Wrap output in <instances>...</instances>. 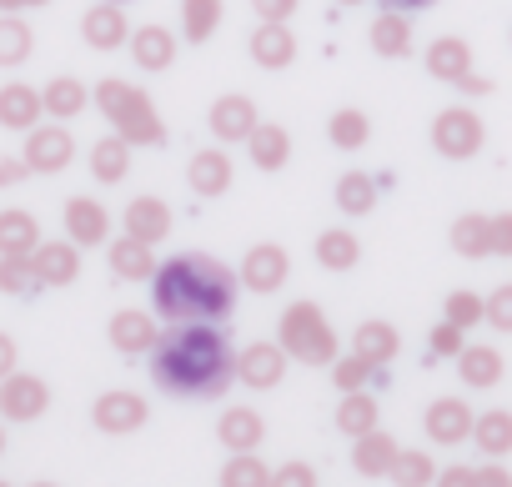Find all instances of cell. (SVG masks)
Wrapping results in <instances>:
<instances>
[{
	"label": "cell",
	"mask_w": 512,
	"mask_h": 487,
	"mask_svg": "<svg viewBox=\"0 0 512 487\" xmlns=\"http://www.w3.org/2000/svg\"><path fill=\"white\" fill-rule=\"evenodd\" d=\"M422 432L442 447H457V442H472V407L462 397H437L427 412H422Z\"/></svg>",
	"instance_id": "15"
},
{
	"label": "cell",
	"mask_w": 512,
	"mask_h": 487,
	"mask_svg": "<svg viewBox=\"0 0 512 487\" xmlns=\"http://www.w3.org/2000/svg\"><path fill=\"white\" fill-rule=\"evenodd\" d=\"M482 141H487V126H482L477 111L447 106V111L432 116V151H437V156H447V161H472V156L482 151Z\"/></svg>",
	"instance_id": "5"
},
{
	"label": "cell",
	"mask_w": 512,
	"mask_h": 487,
	"mask_svg": "<svg viewBox=\"0 0 512 487\" xmlns=\"http://www.w3.org/2000/svg\"><path fill=\"white\" fill-rule=\"evenodd\" d=\"M492 257H512V211L492 216Z\"/></svg>",
	"instance_id": "49"
},
{
	"label": "cell",
	"mask_w": 512,
	"mask_h": 487,
	"mask_svg": "<svg viewBox=\"0 0 512 487\" xmlns=\"http://www.w3.org/2000/svg\"><path fill=\"white\" fill-rule=\"evenodd\" d=\"M317 262H322L327 272H352V267L362 262V241H357L347 226H332V231L317 236Z\"/></svg>",
	"instance_id": "36"
},
{
	"label": "cell",
	"mask_w": 512,
	"mask_h": 487,
	"mask_svg": "<svg viewBox=\"0 0 512 487\" xmlns=\"http://www.w3.org/2000/svg\"><path fill=\"white\" fill-rule=\"evenodd\" d=\"M146 417H151V407H146V397L141 392H101L96 397V407H91V422H96V432H106V437H131V432H141L146 427Z\"/></svg>",
	"instance_id": "9"
},
{
	"label": "cell",
	"mask_w": 512,
	"mask_h": 487,
	"mask_svg": "<svg viewBox=\"0 0 512 487\" xmlns=\"http://www.w3.org/2000/svg\"><path fill=\"white\" fill-rule=\"evenodd\" d=\"M367 41H372V51L382 61H407L412 56V21H407V11H382L372 21Z\"/></svg>",
	"instance_id": "25"
},
{
	"label": "cell",
	"mask_w": 512,
	"mask_h": 487,
	"mask_svg": "<svg viewBox=\"0 0 512 487\" xmlns=\"http://www.w3.org/2000/svg\"><path fill=\"white\" fill-rule=\"evenodd\" d=\"M31 287H36L31 257H0V292H6V297H26Z\"/></svg>",
	"instance_id": "44"
},
{
	"label": "cell",
	"mask_w": 512,
	"mask_h": 487,
	"mask_svg": "<svg viewBox=\"0 0 512 487\" xmlns=\"http://www.w3.org/2000/svg\"><path fill=\"white\" fill-rule=\"evenodd\" d=\"M131 141H121L116 131L111 136H101L96 146H91V176L101 181V186H121L126 176H131Z\"/></svg>",
	"instance_id": "32"
},
{
	"label": "cell",
	"mask_w": 512,
	"mask_h": 487,
	"mask_svg": "<svg viewBox=\"0 0 512 487\" xmlns=\"http://www.w3.org/2000/svg\"><path fill=\"white\" fill-rule=\"evenodd\" d=\"M382 6H387V11H427L432 0H382Z\"/></svg>",
	"instance_id": "57"
},
{
	"label": "cell",
	"mask_w": 512,
	"mask_h": 487,
	"mask_svg": "<svg viewBox=\"0 0 512 487\" xmlns=\"http://www.w3.org/2000/svg\"><path fill=\"white\" fill-rule=\"evenodd\" d=\"M397 487H432V477H437V462H432V452H422V447H412V452H397V462H392V472H387Z\"/></svg>",
	"instance_id": "42"
},
{
	"label": "cell",
	"mask_w": 512,
	"mask_h": 487,
	"mask_svg": "<svg viewBox=\"0 0 512 487\" xmlns=\"http://www.w3.org/2000/svg\"><path fill=\"white\" fill-rule=\"evenodd\" d=\"M337 6H367V0H337Z\"/></svg>",
	"instance_id": "59"
},
{
	"label": "cell",
	"mask_w": 512,
	"mask_h": 487,
	"mask_svg": "<svg viewBox=\"0 0 512 487\" xmlns=\"http://www.w3.org/2000/svg\"><path fill=\"white\" fill-rule=\"evenodd\" d=\"M31 267H36V287H71L81 277V247L66 236V241H41L31 252Z\"/></svg>",
	"instance_id": "13"
},
{
	"label": "cell",
	"mask_w": 512,
	"mask_h": 487,
	"mask_svg": "<svg viewBox=\"0 0 512 487\" xmlns=\"http://www.w3.org/2000/svg\"><path fill=\"white\" fill-rule=\"evenodd\" d=\"M472 487H512V472L492 457L487 467H472Z\"/></svg>",
	"instance_id": "51"
},
{
	"label": "cell",
	"mask_w": 512,
	"mask_h": 487,
	"mask_svg": "<svg viewBox=\"0 0 512 487\" xmlns=\"http://www.w3.org/2000/svg\"><path fill=\"white\" fill-rule=\"evenodd\" d=\"M246 56L262 66V71H287L297 61V36L287 21H262L246 36Z\"/></svg>",
	"instance_id": "12"
},
{
	"label": "cell",
	"mask_w": 512,
	"mask_h": 487,
	"mask_svg": "<svg viewBox=\"0 0 512 487\" xmlns=\"http://www.w3.org/2000/svg\"><path fill=\"white\" fill-rule=\"evenodd\" d=\"M26 176H31L26 156H6V161H0V186H16V181H26Z\"/></svg>",
	"instance_id": "53"
},
{
	"label": "cell",
	"mask_w": 512,
	"mask_h": 487,
	"mask_svg": "<svg viewBox=\"0 0 512 487\" xmlns=\"http://www.w3.org/2000/svg\"><path fill=\"white\" fill-rule=\"evenodd\" d=\"M397 437L392 432H382V427H372V432H362V437H352V467L362 472V477H387L392 472V462H397Z\"/></svg>",
	"instance_id": "24"
},
{
	"label": "cell",
	"mask_w": 512,
	"mask_h": 487,
	"mask_svg": "<svg viewBox=\"0 0 512 487\" xmlns=\"http://www.w3.org/2000/svg\"><path fill=\"white\" fill-rule=\"evenodd\" d=\"M206 126H211V136H216L221 146H236V141H246V136L256 131V101L241 96V91H226V96L211 101Z\"/></svg>",
	"instance_id": "11"
},
{
	"label": "cell",
	"mask_w": 512,
	"mask_h": 487,
	"mask_svg": "<svg viewBox=\"0 0 512 487\" xmlns=\"http://www.w3.org/2000/svg\"><path fill=\"white\" fill-rule=\"evenodd\" d=\"M106 262H111L116 282H151V272H156V252H151V241H141V236H131V231L106 247Z\"/></svg>",
	"instance_id": "20"
},
{
	"label": "cell",
	"mask_w": 512,
	"mask_h": 487,
	"mask_svg": "<svg viewBox=\"0 0 512 487\" xmlns=\"http://www.w3.org/2000/svg\"><path fill=\"white\" fill-rule=\"evenodd\" d=\"M241 287L246 292H256V297H272L287 277H292V257H287V247H277V241H256V247L241 257Z\"/></svg>",
	"instance_id": "6"
},
{
	"label": "cell",
	"mask_w": 512,
	"mask_h": 487,
	"mask_svg": "<svg viewBox=\"0 0 512 487\" xmlns=\"http://www.w3.org/2000/svg\"><path fill=\"white\" fill-rule=\"evenodd\" d=\"M86 106H91V91L81 86V76H51L41 86V111L56 121H76Z\"/></svg>",
	"instance_id": "28"
},
{
	"label": "cell",
	"mask_w": 512,
	"mask_h": 487,
	"mask_svg": "<svg viewBox=\"0 0 512 487\" xmlns=\"http://www.w3.org/2000/svg\"><path fill=\"white\" fill-rule=\"evenodd\" d=\"M186 181H191L196 196H226L231 191V156L221 146H201L186 161Z\"/></svg>",
	"instance_id": "19"
},
{
	"label": "cell",
	"mask_w": 512,
	"mask_h": 487,
	"mask_svg": "<svg viewBox=\"0 0 512 487\" xmlns=\"http://www.w3.org/2000/svg\"><path fill=\"white\" fill-rule=\"evenodd\" d=\"M31 487H61V482H46V477H36V482H31Z\"/></svg>",
	"instance_id": "58"
},
{
	"label": "cell",
	"mask_w": 512,
	"mask_h": 487,
	"mask_svg": "<svg viewBox=\"0 0 512 487\" xmlns=\"http://www.w3.org/2000/svg\"><path fill=\"white\" fill-rule=\"evenodd\" d=\"M246 156L256 171H282L292 161V136L277 121H256V131L246 136Z\"/></svg>",
	"instance_id": "22"
},
{
	"label": "cell",
	"mask_w": 512,
	"mask_h": 487,
	"mask_svg": "<svg viewBox=\"0 0 512 487\" xmlns=\"http://www.w3.org/2000/svg\"><path fill=\"white\" fill-rule=\"evenodd\" d=\"M457 86H462L467 96H487V91H492V81H487V76H472V71H467V76H462Z\"/></svg>",
	"instance_id": "55"
},
{
	"label": "cell",
	"mask_w": 512,
	"mask_h": 487,
	"mask_svg": "<svg viewBox=\"0 0 512 487\" xmlns=\"http://www.w3.org/2000/svg\"><path fill=\"white\" fill-rule=\"evenodd\" d=\"M377 422H382V407H377V397L367 387L362 392H342V402H337V432L342 437H362Z\"/></svg>",
	"instance_id": "34"
},
{
	"label": "cell",
	"mask_w": 512,
	"mask_h": 487,
	"mask_svg": "<svg viewBox=\"0 0 512 487\" xmlns=\"http://www.w3.org/2000/svg\"><path fill=\"white\" fill-rule=\"evenodd\" d=\"M447 236H452V252L467 257V262L492 257V216H482V211H462Z\"/></svg>",
	"instance_id": "30"
},
{
	"label": "cell",
	"mask_w": 512,
	"mask_h": 487,
	"mask_svg": "<svg viewBox=\"0 0 512 487\" xmlns=\"http://www.w3.org/2000/svg\"><path fill=\"white\" fill-rule=\"evenodd\" d=\"M11 372H16V337L0 332V377H11Z\"/></svg>",
	"instance_id": "54"
},
{
	"label": "cell",
	"mask_w": 512,
	"mask_h": 487,
	"mask_svg": "<svg viewBox=\"0 0 512 487\" xmlns=\"http://www.w3.org/2000/svg\"><path fill=\"white\" fill-rule=\"evenodd\" d=\"M272 487H317V467L312 462H282L272 472Z\"/></svg>",
	"instance_id": "48"
},
{
	"label": "cell",
	"mask_w": 512,
	"mask_h": 487,
	"mask_svg": "<svg viewBox=\"0 0 512 487\" xmlns=\"http://www.w3.org/2000/svg\"><path fill=\"white\" fill-rule=\"evenodd\" d=\"M221 487H272V467L256 452H231L221 467Z\"/></svg>",
	"instance_id": "41"
},
{
	"label": "cell",
	"mask_w": 512,
	"mask_h": 487,
	"mask_svg": "<svg viewBox=\"0 0 512 487\" xmlns=\"http://www.w3.org/2000/svg\"><path fill=\"white\" fill-rule=\"evenodd\" d=\"M332 196H337V206H342L347 216H367V211L377 206V181H372L367 171H342L337 186H332Z\"/></svg>",
	"instance_id": "40"
},
{
	"label": "cell",
	"mask_w": 512,
	"mask_h": 487,
	"mask_svg": "<svg viewBox=\"0 0 512 487\" xmlns=\"http://www.w3.org/2000/svg\"><path fill=\"white\" fill-rule=\"evenodd\" d=\"M61 221H66V236L76 241L81 252L86 247H101V241L111 236V211L96 196H71L66 211H61Z\"/></svg>",
	"instance_id": "14"
},
{
	"label": "cell",
	"mask_w": 512,
	"mask_h": 487,
	"mask_svg": "<svg viewBox=\"0 0 512 487\" xmlns=\"http://www.w3.org/2000/svg\"><path fill=\"white\" fill-rule=\"evenodd\" d=\"M31 51H36V31L16 11H0V66L16 71V66L31 61Z\"/></svg>",
	"instance_id": "35"
},
{
	"label": "cell",
	"mask_w": 512,
	"mask_h": 487,
	"mask_svg": "<svg viewBox=\"0 0 512 487\" xmlns=\"http://www.w3.org/2000/svg\"><path fill=\"white\" fill-rule=\"evenodd\" d=\"M427 76H437V81H447V86H457L467 71H472V46L462 41V36H437L432 46H427Z\"/></svg>",
	"instance_id": "26"
},
{
	"label": "cell",
	"mask_w": 512,
	"mask_h": 487,
	"mask_svg": "<svg viewBox=\"0 0 512 487\" xmlns=\"http://www.w3.org/2000/svg\"><path fill=\"white\" fill-rule=\"evenodd\" d=\"M327 141H332L337 151H362V146L372 141V121H367L357 106H342V111H332V121H327Z\"/></svg>",
	"instance_id": "39"
},
{
	"label": "cell",
	"mask_w": 512,
	"mask_h": 487,
	"mask_svg": "<svg viewBox=\"0 0 512 487\" xmlns=\"http://www.w3.org/2000/svg\"><path fill=\"white\" fill-rule=\"evenodd\" d=\"M51 407V387L31 372L0 377V422H36Z\"/></svg>",
	"instance_id": "10"
},
{
	"label": "cell",
	"mask_w": 512,
	"mask_h": 487,
	"mask_svg": "<svg viewBox=\"0 0 512 487\" xmlns=\"http://www.w3.org/2000/svg\"><path fill=\"white\" fill-rule=\"evenodd\" d=\"M151 382L181 402H211L236 382V352L221 322H176L151 347Z\"/></svg>",
	"instance_id": "1"
},
{
	"label": "cell",
	"mask_w": 512,
	"mask_h": 487,
	"mask_svg": "<svg viewBox=\"0 0 512 487\" xmlns=\"http://www.w3.org/2000/svg\"><path fill=\"white\" fill-rule=\"evenodd\" d=\"M121 226L131 231V236H141V241H156L161 236H171V206L161 201V196H131L126 201V211H121Z\"/></svg>",
	"instance_id": "21"
},
{
	"label": "cell",
	"mask_w": 512,
	"mask_h": 487,
	"mask_svg": "<svg viewBox=\"0 0 512 487\" xmlns=\"http://www.w3.org/2000/svg\"><path fill=\"white\" fill-rule=\"evenodd\" d=\"M116 6H126V0H116Z\"/></svg>",
	"instance_id": "62"
},
{
	"label": "cell",
	"mask_w": 512,
	"mask_h": 487,
	"mask_svg": "<svg viewBox=\"0 0 512 487\" xmlns=\"http://www.w3.org/2000/svg\"><path fill=\"white\" fill-rule=\"evenodd\" d=\"M472 442H477L487 457H507V452H512V412L492 407V412L472 417Z\"/></svg>",
	"instance_id": "38"
},
{
	"label": "cell",
	"mask_w": 512,
	"mask_h": 487,
	"mask_svg": "<svg viewBox=\"0 0 512 487\" xmlns=\"http://www.w3.org/2000/svg\"><path fill=\"white\" fill-rule=\"evenodd\" d=\"M297 6H302V0H251V11L262 16V21H292Z\"/></svg>",
	"instance_id": "50"
},
{
	"label": "cell",
	"mask_w": 512,
	"mask_h": 487,
	"mask_svg": "<svg viewBox=\"0 0 512 487\" xmlns=\"http://www.w3.org/2000/svg\"><path fill=\"white\" fill-rule=\"evenodd\" d=\"M106 337H111V347H116L121 357H151V347H156L161 327H156V317H146V312L126 307V312H116V317H111Z\"/></svg>",
	"instance_id": "17"
},
{
	"label": "cell",
	"mask_w": 512,
	"mask_h": 487,
	"mask_svg": "<svg viewBox=\"0 0 512 487\" xmlns=\"http://www.w3.org/2000/svg\"><path fill=\"white\" fill-rule=\"evenodd\" d=\"M427 347H432V357H457V352H462L467 342H462V327L442 317V322L432 327V337H427Z\"/></svg>",
	"instance_id": "47"
},
{
	"label": "cell",
	"mask_w": 512,
	"mask_h": 487,
	"mask_svg": "<svg viewBox=\"0 0 512 487\" xmlns=\"http://www.w3.org/2000/svg\"><path fill=\"white\" fill-rule=\"evenodd\" d=\"M482 322H492L497 332H512V282H502L492 297H482Z\"/></svg>",
	"instance_id": "46"
},
{
	"label": "cell",
	"mask_w": 512,
	"mask_h": 487,
	"mask_svg": "<svg viewBox=\"0 0 512 487\" xmlns=\"http://www.w3.org/2000/svg\"><path fill=\"white\" fill-rule=\"evenodd\" d=\"M91 101H96V111L111 121V131H116L121 141H131V146H161V141H166V126H161V116H156V101H151L141 86H131V81H121V76H106V81L91 91Z\"/></svg>",
	"instance_id": "3"
},
{
	"label": "cell",
	"mask_w": 512,
	"mask_h": 487,
	"mask_svg": "<svg viewBox=\"0 0 512 487\" xmlns=\"http://www.w3.org/2000/svg\"><path fill=\"white\" fill-rule=\"evenodd\" d=\"M26 166L31 171H41V176H56V171H66L71 161H76V141H71V131H66V121H56V126H31L26 131Z\"/></svg>",
	"instance_id": "8"
},
{
	"label": "cell",
	"mask_w": 512,
	"mask_h": 487,
	"mask_svg": "<svg viewBox=\"0 0 512 487\" xmlns=\"http://www.w3.org/2000/svg\"><path fill=\"white\" fill-rule=\"evenodd\" d=\"M41 121V91L26 81H6L0 86V126L6 131H31Z\"/></svg>",
	"instance_id": "27"
},
{
	"label": "cell",
	"mask_w": 512,
	"mask_h": 487,
	"mask_svg": "<svg viewBox=\"0 0 512 487\" xmlns=\"http://www.w3.org/2000/svg\"><path fill=\"white\" fill-rule=\"evenodd\" d=\"M432 487H472V467L452 462V467H442V472L432 477Z\"/></svg>",
	"instance_id": "52"
},
{
	"label": "cell",
	"mask_w": 512,
	"mask_h": 487,
	"mask_svg": "<svg viewBox=\"0 0 512 487\" xmlns=\"http://www.w3.org/2000/svg\"><path fill=\"white\" fill-rule=\"evenodd\" d=\"M216 437H221L226 452H256L267 442V417L256 407H226L216 417Z\"/></svg>",
	"instance_id": "18"
},
{
	"label": "cell",
	"mask_w": 512,
	"mask_h": 487,
	"mask_svg": "<svg viewBox=\"0 0 512 487\" xmlns=\"http://www.w3.org/2000/svg\"><path fill=\"white\" fill-rule=\"evenodd\" d=\"M236 287L241 277L206 252H181L151 272V302L166 322H226Z\"/></svg>",
	"instance_id": "2"
},
{
	"label": "cell",
	"mask_w": 512,
	"mask_h": 487,
	"mask_svg": "<svg viewBox=\"0 0 512 487\" xmlns=\"http://www.w3.org/2000/svg\"><path fill=\"white\" fill-rule=\"evenodd\" d=\"M81 36H86L91 51H121L131 41V21H126V11L116 6V0H101V6H91L81 16Z\"/></svg>",
	"instance_id": "16"
},
{
	"label": "cell",
	"mask_w": 512,
	"mask_h": 487,
	"mask_svg": "<svg viewBox=\"0 0 512 487\" xmlns=\"http://www.w3.org/2000/svg\"><path fill=\"white\" fill-rule=\"evenodd\" d=\"M126 46H131V61H136L141 71H171V61H176V36H171L161 21L136 26Z\"/></svg>",
	"instance_id": "23"
},
{
	"label": "cell",
	"mask_w": 512,
	"mask_h": 487,
	"mask_svg": "<svg viewBox=\"0 0 512 487\" xmlns=\"http://www.w3.org/2000/svg\"><path fill=\"white\" fill-rule=\"evenodd\" d=\"M287 362L292 357L282 352V342H251V347L236 352V382L251 387V392H272V387H282Z\"/></svg>",
	"instance_id": "7"
},
{
	"label": "cell",
	"mask_w": 512,
	"mask_h": 487,
	"mask_svg": "<svg viewBox=\"0 0 512 487\" xmlns=\"http://www.w3.org/2000/svg\"><path fill=\"white\" fill-rule=\"evenodd\" d=\"M442 317H447V322H457V327L467 332V327H477V322H482V297H477V292H452V297L442 302Z\"/></svg>",
	"instance_id": "45"
},
{
	"label": "cell",
	"mask_w": 512,
	"mask_h": 487,
	"mask_svg": "<svg viewBox=\"0 0 512 487\" xmlns=\"http://www.w3.org/2000/svg\"><path fill=\"white\" fill-rule=\"evenodd\" d=\"M277 342L292 362H307V367H332L342 357V337H337V327L327 322V312L317 302H292L282 312Z\"/></svg>",
	"instance_id": "4"
},
{
	"label": "cell",
	"mask_w": 512,
	"mask_h": 487,
	"mask_svg": "<svg viewBox=\"0 0 512 487\" xmlns=\"http://www.w3.org/2000/svg\"><path fill=\"white\" fill-rule=\"evenodd\" d=\"M41 247V221L21 206L0 211V257H31Z\"/></svg>",
	"instance_id": "31"
},
{
	"label": "cell",
	"mask_w": 512,
	"mask_h": 487,
	"mask_svg": "<svg viewBox=\"0 0 512 487\" xmlns=\"http://www.w3.org/2000/svg\"><path fill=\"white\" fill-rule=\"evenodd\" d=\"M377 372H382L377 362H367V357L352 352V357H337V362H332V387H337V392H362V387L377 382Z\"/></svg>",
	"instance_id": "43"
},
{
	"label": "cell",
	"mask_w": 512,
	"mask_h": 487,
	"mask_svg": "<svg viewBox=\"0 0 512 487\" xmlns=\"http://www.w3.org/2000/svg\"><path fill=\"white\" fill-rule=\"evenodd\" d=\"M352 352H357V357H367V362H377V367H387V362L402 352V337H397V327H392V322L367 317V322H357V332H352Z\"/></svg>",
	"instance_id": "29"
},
{
	"label": "cell",
	"mask_w": 512,
	"mask_h": 487,
	"mask_svg": "<svg viewBox=\"0 0 512 487\" xmlns=\"http://www.w3.org/2000/svg\"><path fill=\"white\" fill-rule=\"evenodd\" d=\"M0 487H11V482H6V477H0Z\"/></svg>",
	"instance_id": "61"
},
{
	"label": "cell",
	"mask_w": 512,
	"mask_h": 487,
	"mask_svg": "<svg viewBox=\"0 0 512 487\" xmlns=\"http://www.w3.org/2000/svg\"><path fill=\"white\" fill-rule=\"evenodd\" d=\"M457 372H462V382L467 387H477V392H487V387H497L502 382V372H507V362H502V352L497 347H462L457 352Z\"/></svg>",
	"instance_id": "33"
},
{
	"label": "cell",
	"mask_w": 512,
	"mask_h": 487,
	"mask_svg": "<svg viewBox=\"0 0 512 487\" xmlns=\"http://www.w3.org/2000/svg\"><path fill=\"white\" fill-rule=\"evenodd\" d=\"M0 452H6V422H0Z\"/></svg>",
	"instance_id": "60"
},
{
	"label": "cell",
	"mask_w": 512,
	"mask_h": 487,
	"mask_svg": "<svg viewBox=\"0 0 512 487\" xmlns=\"http://www.w3.org/2000/svg\"><path fill=\"white\" fill-rule=\"evenodd\" d=\"M36 6H51V0H0V11H36Z\"/></svg>",
	"instance_id": "56"
},
{
	"label": "cell",
	"mask_w": 512,
	"mask_h": 487,
	"mask_svg": "<svg viewBox=\"0 0 512 487\" xmlns=\"http://www.w3.org/2000/svg\"><path fill=\"white\" fill-rule=\"evenodd\" d=\"M221 16H226L221 0H181V36L191 46H206L221 31Z\"/></svg>",
	"instance_id": "37"
}]
</instances>
